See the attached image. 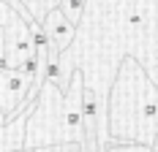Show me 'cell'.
<instances>
[{
    "instance_id": "1",
    "label": "cell",
    "mask_w": 158,
    "mask_h": 152,
    "mask_svg": "<svg viewBox=\"0 0 158 152\" xmlns=\"http://www.w3.org/2000/svg\"><path fill=\"white\" fill-rule=\"evenodd\" d=\"M30 82H33V76L25 74V71H16V68H3L0 71V111H3L6 125L11 120H16L19 111H25L35 103L38 95L27 92Z\"/></svg>"
},
{
    "instance_id": "2",
    "label": "cell",
    "mask_w": 158,
    "mask_h": 152,
    "mask_svg": "<svg viewBox=\"0 0 158 152\" xmlns=\"http://www.w3.org/2000/svg\"><path fill=\"white\" fill-rule=\"evenodd\" d=\"M41 27H44V35H47V60H60V54L74 44L77 25L68 22L65 14L55 6L41 16Z\"/></svg>"
},
{
    "instance_id": "3",
    "label": "cell",
    "mask_w": 158,
    "mask_h": 152,
    "mask_svg": "<svg viewBox=\"0 0 158 152\" xmlns=\"http://www.w3.org/2000/svg\"><path fill=\"white\" fill-rule=\"evenodd\" d=\"M57 3H60V0H27V11H30V14L41 22V16L47 14L49 8H55Z\"/></svg>"
},
{
    "instance_id": "4",
    "label": "cell",
    "mask_w": 158,
    "mask_h": 152,
    "mask_svg": "<svg viewBox=\"0 0 158 152\" xmlns=\"http://www.w3.org/2000/svg\"><path fill=\"white\" fill-rule=\"evenodd\" d=\"M153 147L150 144H142V141H136V144H123V141H114L106 147V152H150Z\"/></svg>"
},
{
    "instance_id": "5",
    "label": "cell",
    "mask_w": 158,
    "mask_h": 152,
    "mask_svg": "<svg viewBox=\"0 0 158 152\" xmlns=\"http://www.w3.org/2000/svg\"><path fill=\"white\" fill-rule=\"evenodd\" d=\"M142 11L136 8V11H131V16H128V22H131V27H142Z\"/></svg>"
}]
</instances>
